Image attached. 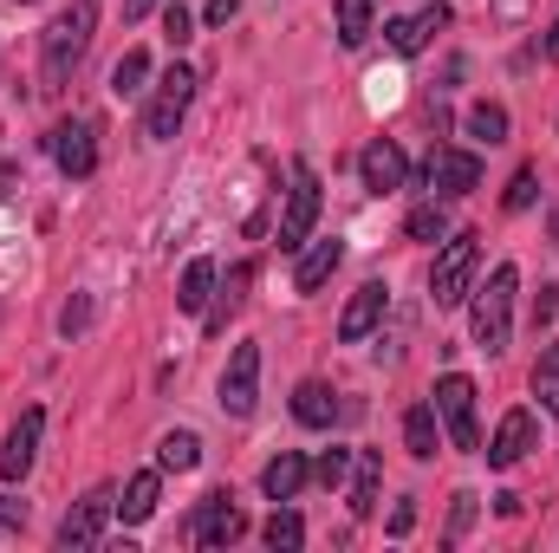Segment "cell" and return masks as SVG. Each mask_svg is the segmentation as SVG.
Here are the masks:
<instances>
[{"label":"cell","instance_id":"1","mask_svg":"<svg viewBox=\"0 0 559 553\" xmlns=\"http://www.w3.org/2000/svg\"><path fill=\"white\" fill-rule=\"evenodd\" d=\"M92 26H98V0H72V7L46 26V39H39L46 92H66V79L79 72V59H85V46H92Z\"/></svg>","mask_w":559,"mask_h":553},{"label":"cell","instance_id":"2","mask_svg":"<svg viewBox=\"0 0 559 553\" xmlns=\"http://www.w3.org/2000/svg\"><path fill=\"white\" fill-rule=\"evenodd\" d=\"M514 293H521V268L514 261H501L488 286H475V345L481 352H508V339H514Z\"/></svg>","mask_w":559,"mask_h":553},{"label":"cell","instance_id":"3","mask_svg":"<svg viewBox=\"0 0 559 553\" xmlns=\"http://www.w3.org/2000/svg\"><path fill=\"white\" fill-rule=\"evenodd\" d=\"M475 268H481V248H475V235H449L442 242V255H436V268H429V299L449 313V306H462L468 299V286H475Z\"/></svg>","mask_w":559,"mask_h":553},{"label":"cell","instance_id":"4","mask_svg":"<svg viewBox=\"0 0 559 553\" xmlns=\"http://www.w3.org/2000/svg\"><path fill=\"white\" fill-rule=\"evenodd\" d=\"M312 222H319V169H312V163H293L286 209H280V248L299 255V248L312 242Z\"/></svg>","mask_w":559,"mask_h":553},{"label":"cell","instance_id":"5","mask_svg":"<svg viewBox=\"0 0 559 553\" xmlns=\"http://www.w3.org/2000/svg\"><path fill=\"white\" fill-rule=\"evenodd\" d=\"M436 416H442V436H449L455 449L481 456V430H475V378H462V372L436 378Z\"/></svg>","mask_w":559,"mask_h":553},{"label":"cell","instance_id":"6","mask_svg":"<svg viewBox=\"0 0 559 553\" xmlns=\"http://www.w3.org/2000/svg\"><path fill=\"white\" fill-rule=\"evenodd\" d=\"M189 98H195V72H189V66H169V72L156 79L150 111H143V138H150V143H169V138H176V125L189 118Z\"/></svg>","mask_w":559,"mask_h":553},{"label":"cell","instance_id":"7","mask_svg":"<svg viewBox=\"0 0 559 553\" xmlns=\"http://www.w3.org/2000/svg\"><path fill=\"white\" fill-rule=\"evenodd\" d=\"M215 398H222L228 416H254V404H261V345H254V339H241V345L228 352V372H222Z\"/></svg>","mask_w":559,"mask_h":553},{"label":"cell","instance_id":"8","mask_svg":"<svg viewBox=\"0 0 559 553\" xmlns=\"http://www.w3.org/2000/svg\"><path fill=\"white\" fill-rule=\"evenodd\" d=\"M241 534H248V515H241L235 489L202 495V508H195V521H189V541H195V548H235Z\"/></svg>","mask_w":559,"mask_h":553},{"label":"cell","instance_id":"9","mask_svg":"<svg viewBox=\"0 0 559 553\" xmlns=\"http://www.w3.org/2000/svg\"><path fill=\"white\" fill-rule=\"evenodd\" d=\"M423 183L436 189V202H455V196H468L481 183V156L475 150H455V143H436L429 163H423Z\"/></svg>","mask_w":559,"mask_h":553},{"label":"cell","instance_id":"10","mask_svg":"<svg viewBox=\"0 0 559 553\" xmlns=\"http://www.w3.org/2000/svg\"><path fill=\"white\" fill-rule=\"evenodd\" d=\"M52 163H59L72 183H85V176L98 169V125H92V118H66V125L52 131Z\"/></svg>","mask_w":559,"mask_h":553},{"label":"cell","instance_id":"11","mask_svg":"<svg viewBox=\"0 0 559 553\" xmlns=\"http://www.w3.org/2000/svg\"><path fill=\"white\" fill-rule=\"evenodd\" d=\"M384 306H391V286H384V280H365V286L345 299V313H338V339H345V345H365V339L384 326Z\"/></svg>","mask_w":559,"mask_h":553},{"label":"cell","instance_id":"12","mask_svg":"<svg viewBox=\"0 0 559 553\" xmlns=\"http://www.w3.org/2000/svg\"><path fill=\"white\" fill-rule=\"evenodd\" d=\"M111 508H118V495L111 489H92L66 521H59V548H98V534H105V521H111Z\"/></svg>","mask_w":559,"mask_h":553},{"label":"cell","instance_id":"13","mask_svg":"<svg viewBox=\"0 0 559 553\" xmlns=\"http://www.w3.org/2000/svg\"><path fill=\"white\" fill-rule=\"evenodd\" d=\"M39 430H46V411H20V423L0 443V482H26V469L39 456Z\"/></svg>","mask_w":559,"mask_h":553},{"label":"cell","instance_id":"14","mask_svg":"<svg viewBox=\"0 0 559 553\" xmlns=\"http://www.w3.org/2000/svg\"><path fill=\"white\" fill-rule=\"evenodd\" d=\"M534 436H540L534 411H508V416H501V430L488 436V449H481V456H488V469H514V462L534 449Z\"/></svg>","mask_w":559,"mask_h":553},{"label":"cell","instance_id":"15","mask_svg":"<svg viewBox=\"0 0 559 553\" xmlns=\"http://www.w3.org/2000/svg\"><path fill=\"white\" fill-rule=\"evenodd\" d=\"M358 176H365V189H371V196H391V189H404L411 163H404V150H397L391 138H378L365 156H358Z\"/></svg>","mask_w":559,"mask_h":553},{"label":"cell","instance_id":"16","mask_svg":"<svg viewBox=\"0 0 559 553\" xmlns=\"http://www.w3.org/2000/svg\"><path fill=\"white\" fill-rule=\"evenodd\" d=\"M442 26H449V7L436 0V7H423V13L391 20V26H384V39H391V52H404V59H411V52H423V46H429V33H442Z\"/></svg>","mask_w":559,"mask_h":553},{"label":"cell","instance_id":"17","mask_svg":"<svg viewBox=\"0 0 559 553\" xmlns=\"http://www.w3.org/2000/svg\"><path fill=\"white\" fill-rule=\"evenodd\" d=\"M338 261H345V242L332 235V242H312L306 255H299V268H293V293H319L325 280L338 274Z\"/></svg>","mask_w":559,"mask_h":553},{"label":"cell","instance_id":"18","mask_svg":"<svg viewBox=\"0 0 559 553\" xmlns=\"http://www.w3.org/2000/svg\"><path fill=\"white\" fill-rule=\"evenodd\" d=\"M248 286H254V268H248V261H235L228 280H222V293H215V299H209V313H202V319H209V332H228V319L248 306Z\"/></svg>","mask_w":559,"mask_h":553},{"label":"cell","instance_id":"19","mask_svg":"<svg viewBox=\"0 0 559 553\" xmlns=\"http://www.w3.org/2000/svg\"><path fill=\"white\" fill-rule=\"evenodd\" d=\"M338 411H345V404H338V391H332V385H319V378H306V385L293 391V416H299L306 430H332Z\"/></svg>","mask_w":559,"mask_h":553},{"label":"cell","instance_id":"20","mask_svg":"<svg viewBox=\"0 0 559 553\" xmlns=\"http://www.w3.org/2000/svg\"><path fill=\"white\" fill-rule=\"evenodd\" d=\"M306 475H312V462H306L299 449H280L274 462L261 469V489H267V502H293V495L306 489Z\"/></svg>","mask_w":559,"mask_h":553},{"label":"cell","instance_id":"21","mask_svg":"<svg viewBox=\"0 0 559 553\" xmlns=\"http://www.w3.org/2000/svg\"><path fill=\"white\" fill-rule=\"evenodd\" d=\"M215 286H222V268H215V261H189V268H182V286H176V306H182V313H209Z\"/></svg>","mask_w":559,"mask_h":553},{"label":"cell","instance_id":"22","mask_svg":"<svg viewBox=\"0 0 559 553\" xmlns=\"http://www.w3.org/2000/svg\"><path fill=\"white\" fill-rule=\"evenodd\" d=\"M156 495H163V475L156 469H138L131 482H124V502H118V515H124V528H138L156 515Z\"/></svg>","mask_w":559,"mask_h":553},{"label":"cell","instance_id":"23","mask_svg":"<svg viewBox=\"0 0 559 553\" xmlns=\"http://www.w3.org/2000/svg\"><path fill=\"white\" fill-rule=\"evenodd\" d=\"M378 489H384V462H378V449H365L352 469V515H378Z\"/></svg>","mask_w":559,"mask_h":553},{"label":"cell","instance_id":"24","mask_svg":"<svg viewBox=\"0 0 559 553\" xmlns=\"http://www.w3.org/2000/svg\"><path fill=\"white\" fill-rule=\"evenodd\" d=\"M436 443H442V430H436V404H411V411H404V449H411L417 462H429Z\"/></svg>","mask_w":559,"mask_h":553},{"label":"cell","instance_id":"25","mask_svg":"<svg viewBox=\"0 0 559 553\" xmlns=\"http://www.w3.org/2000/svg\"><path fill=\"white\" fill-rule=\"evenodd\" d=\"M202 462V436L195 430H169L163 443H156V469H176V475H189Z\"/></svg>","mask_w":559,"mask_h":553},{"label":"cell","instance_id":"26","mask_svg":"<svg viewBox=\"0 0 559 553\" xmlns=\"http://www.w3.org/2000/svg\"><path fill=\"white\" fill-rule=\"evenodd\" d=\"M462 131L475 143H508V105H495V98H481V105H468V118H462Z\"/></svg>","mask_w":559,"mask_h":553},{"label":"cell","instance_id":"27","mask_svg":"<svg viewBox=\"0 0 559 553\" xmlns=\"http://www.w3.org/2000/svg\"><path fill=\"white\" fill-rule=\"evenodd\" d=\"M534 398H540V411L559 416V339L534 358Z\"/></svg>","mask_w":559,"mask_h":553},{"label":"cell","instance_id":"28","mask_svg":"<svg viewBox=\"0 0 559 553\" xmlns=\"http://www.w3.org/2000/svg\"><path fill=\"white\" fill-rule=\"evenodd\" d=\"M143 79H150V52H138V46H131V52L111 66V98H138Z\"/></svg>","mask_w":559,"mask_h":553},{"label":"cell","instance_id":"29","mask_svg":"<svg viewBox=\"0 0 559 553\" xmlns=\"http://www.w3.org/2000/svg\"><path fill=\"white\" fill-rule=\"evenodd\" d=\"M404 235H411V242H442V235H449V215H442V202H417V209L404 215Z\"/></svg>","mask_w":559,"mask_h":553},{"label":"cell","instance_id":"30","mask_svg":"<svg viewBox=\"0 0 559 553\" xmlns=\"http://www.w3.org/2000/svg\"><path fill=\"white\" fill-rule=\"evenodd\" d=\"M371 39V0H338V46H365Z\"/></svg>","mask_w":559,"mask_h":553},{"label":"cell","instance_id":"31","mask_svg":"<svg viewBox=\"0 0 559 553\" xmlns=\"http://www.w3.org/2000/svg\"><path fill=\"white\" fill-rule=\"evenodd\" d=\"M261 541H267V548H274V553H293V548H299V541H306V521H299L293 508H274V521L261 528Z\"/></svg>","mask_w":559,"mask_h":553},{"label":"cell","instance_id":"32","mask_svg":"<svg viewBox=\"0 0 559 553\" xmlns=\"http://www.w3.org/2000/svg\"><path fill=\"white\" fill-rule=\"evenodd\" d=\"M501 202H508V215L534 209V202H540V176H534V169H514V183H508V196H501Z\"/></svg>","mask_w":559,"mask_h":553},{"label":"cell","instance_id":"33","mask_svg":"<svg viewBox=\"0 0 559 553\" xmlns=\"http://www.w3.org/2000/svg\"><path fill=\"white\" fill-rule=\"evenodd\" d=\"M345 475H352V449H325V456L312 462V482H319V489H338Z\"/></svg>","mask_w":559,"mask_h":553},{"label":"cell","instance_id":"34","mask_svg":"<svg viewBox=\"0 0 559 553\" xmlns=\"http://www.w3.org/2000/svg\"><path fill=\"white\" fill-rule=\"evenodd\" d=\"M163 39L169 46H189L195 39V13L189 7H163Z\"/></svg>","mask_w":559,"mask_h":553},{"label":"cell","instance_id":"35","mask_svg":"<svg viewBox=\"0 0 559 553\" xmlns=\"http://www.w3.org/2000/svg\"><path fill=\"white\" fill-rule=\"evenodd\" d=\"M85 326H92V299H85V293H72V299H66V313H59V332H66V339H79Z\"/></svg>","mask_w":559,"mask_h":553},{"label":"cell","instance_id":"36","mask_svg":"<svg viewBox=\"0 0 559 553\" xmlns=\"http://www.w3.org/2000/svg\"><path fill=\"white\" fill-rule=\"evenodd\" d=\"M475 502H481L475 489H462V495H455V508H449V541H462V534H468V521H475Z\"/></svg>","mask_w":559,"mask_h":553},{"label":"cell","instance_id":"37","mask_svg":"<svg viewBox=\"0 0 559 553\" xmlns=\"http://www.w3.org/2000/svg\"><path fill=\"white\" fill-rule=\"evenodd\" d=\"M26 528V502L20 495H0V534H20Z\"/></svg>","mask_w":559,"mask_h":553},{"label":"cell","instance_id":"38","mask_svg":"<svg viewBox=\"0 0 559 553\" xmlns=\"http://www.w3.org/2000/svg\"><path fill=\"white\" fill-rule=\"evenodd\" d=\"M559 313V286H540V299H534V326H547Z\"/></svg>","mask_w":559,"mask_h":553},{"label":"cell","instance_id":"39","mask_svg":"<svg viewBox=\"0 0 559 553\" xmlns=\"http://www.w3.org/2000/svg\"><path fill=\"white\" fill-rule=\"evenodd\" d=\"M411 528H417V508H411V502H397V508H391V534H411Z\"/></svg>","mask_w":559,"mask_h":553},{"label":"cell","instance_id":"40","mask_svg":"<svg viewBox=\"0 0 559 553\" xmlns=\"http://www.w3.org/2000/svg\"><path fill=\"white\" fill-rule=\"evenodd\" d=\"M241 13V0H209V26H228Z\"/></svg>","mask_w":559,"mask_h":553},{"label":"cell","instance_id":"41","mask_svg":"<svg viewBox=\"0 0 559 553\" xmlns=\"http://www.w3.org/2000/svg\"><path fill=\"white\" fill-rule=\"evenodd\" d=\"M521 13H527V0H495V20H501V26H514Z\"/></svg>","mask_w":559,"mask_h":553},{"label":"cell","instance_id":"42","mask_svg":"<svg viewBox=\"0 0 559 553\" xmlns=\"http://www.w3.org/2000/svg\"><path fill=\"white\" fill-rule=\"evenodd\" d=\"M150 7H156V0H124V26H131V20H143Z\"/></svg>","mask_w":559,"mask_h":553},{"label":"cell","instance_id":"43","mask_svg":"<svg viewBox=\"0 0 559 553\" xmlns=\"http://www.w3.org/2000/svg\"><path fill=\"white\" fill-rule=\"evenodd\" d=\"M547 59H559V20H554V33H547V46H540Z\"/></svg>","mask_w":559,"mask_h":553},{"label":"cell","instance_id":"44","mask_svg":"<svg viewBox=\"0 0 559 553\" xmlns=\"http://www.w3.org/2000/svg\"><path fill=\"white\" fill-rule=\"evenodd\" d=\"M554 248H559V209H554Z\"/></svg>","mask_w":559,"mask_h":553},{"label":"cell","instance_id":"45","mask_svg":"<svg viewBox=\"0 0 559 553\" xmlns=\"http://www.w3.org/2000/svg\"><path fill=\"white\" fill-rule=\"evenodd\" d=\"M13 7H33V0H13Z\"/></svg>","mask_w":559,"mask_h":553}]
</instances>
